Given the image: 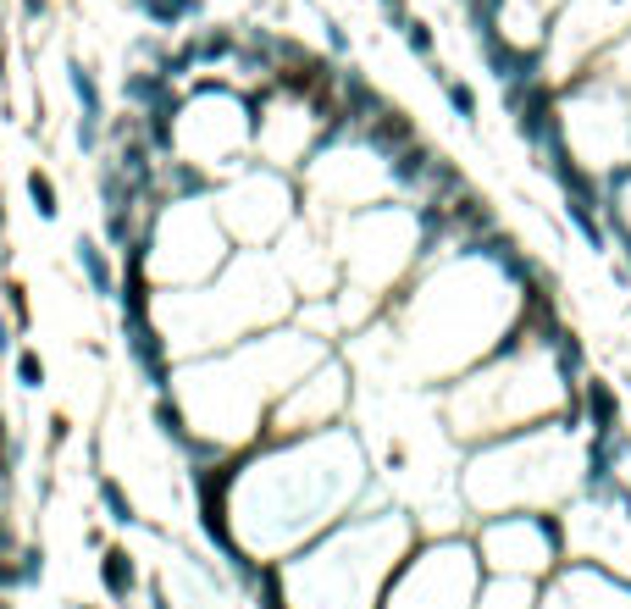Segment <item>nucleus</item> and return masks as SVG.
Segmentation results:
<instances>
[{
	"label": "nucleus",
	"mask_w": 631,
	"mask_h": 609,
	"mask_svg": "<svg viewBox=\"0 0 631 609\" xmlns=\"http://www.w3.org/2000/svg\"><path fill=\"white\" fill-rule=\"evenodd\" d=\"M416 521L405 510H355L310 538L294 560H272L294 609H377L388 576L416 549Z\"/></svg>",
	"instance_id": "f257e3e1"
},
{
	"label": "nucleus",
	"mask_w": 631,
	"mask_h": 609,
	"mask_svg": "<svg viewBox=\"0 0 631 609\" xmlns=\"http://www.w3.org/2000/svg\"><path fill=\"white\" fill-rule=\"evenodd\" d=\"M482 587V560L465 538H416V549L388 576L377 609H471Z\"/></svg>",
	"instance_id": "f03ea898"
},
{
	"label": "nucleus",
	"mask_w": 631,
	"mask_h": 609,
	"mask_svg": "<svg viewBox=\"0 0 631 609\" xmlns=\"http://www.w3.org/2000/svg\"><path fill=\"white\" fill-rule=\"evenodd\" d=\"M477 560L493 576H526L543 582L554 565L571 560L565 543V510H504V515H482L477 526Z\"/></svg>",
	"instance_id": "7ed1b4c3"
},
{
	"label": "nucleus",
	"mask_w": 631,
	"mask_h": 609,
	"mask_svg": "<svg viewBox=\"0 0 631 609\" xmlns=\"http://www.w3.org/2000/svg\"><path fill=\"white\" fill-rule=\"evenodd\" d=\"M344 410H349V366L338 355H327V360H316V366H310V377H299V383L277 399V410L266 416L261 443H283V438H310V432H327V427H338V416H344Z\"/></svg>",
	"instance_id": "20e7f679"
},
{
	"label": "nucleus",
	"mask_w": 631,
	"mask_h": 609,
	"mask_svg": "<svg viewBox=\"0 0 631 609\" xmlns=\"http://www.w3.org/2000/svg\"><path fill=\"white\" fill-rule=\"evenodd\" d=\"M537 609H631V576L565 560L537 582Z\"/></svg>",
	"instance_id": "39448f33"
},
{
	"label": "nucleus",
	"mask_w": 631,
	"mask_h": 609,
	"mask_svg": "<svg viewBox=\"0 0 631 609\" xmlns=\"http://www.w3.org/2000/svg\"><path fill=\"white\" fill-rule=\"evenodd\" d=\"M576 416H582V427L593 432V438H609V432H626V421H620V394L604 383V377H582L571 394Z\"/></svg>",
	"instance_id": "423d86ee"
},
{
	"label": "nucleus",
	"mask_w": 631,
	"mask_h": 609,
	"mask_svg": "<svg viewBox=\"0 0 631 609\" xmlns=\"http://www.w3.org/2000/svg\"><path fill=\"white\" fill-rule=\"evenodd\" d=\"M100 587H106L111 604H128V598L139 593V560H133L122 543H106V549H100Z\"/></svg>",
	"instance_id": "0eeeda50"
},
{
	"label": "nucleus",
	"mask_w": 631,
	"mask_h": 609,
	"mask_svg": "<svg viewBox=\"0 0 631 609\" xmlns=\"http://www.w3.org/2000/svg\"><path fill=\"white\" fill-rule=\"evenodd\" d=\"M72 261H78V272H84L89 294H100V299L117 294V266H111V255L100 250L89 233H78V244H72Z\"/></svg>",
	"instance_id": "6e6552de"
},
{
	"label": "nucleus",
	"mask_w": 631,
	"mask_h": 609,
	"mask_svg": "<svg viewBox=\"0 0 631 609\" xmlns=\"http://www.w3.org/2000/svg\"><path fill=\"white\" fill-rule=\"evenodd\" d=\"M477 604L482 609H537V582H526V576H488L477 587Z\"/></svg>",
	"instance_id": "1a4fd4ad"
},
{
	"label": "nucleus",
	"mask_w": 631,
	"mask_h": 609,
	"mask_svg": "<svg viewBox=\"0 0 631 609\" xmlns=\"http://www.w3.org/2000/svg\"><path fill=\"white\" fill-rule=\"evenodd\" d=\"M560 205H565V222H571V233L593 255H609V250H615V239H609V222H604V211H598V205H587V200H560Z\"/></svg>",
	"instance_id": "9d476101"
},
{
	"label": "nucleus",
	"mask_w": 631,
	"mask_h": 609,
	"mask_svg": "<svg viewBox=\"0 0 631 609\" xmlns=\"http://www.w3.org/2000/svg\"><path fill=\"white\" fill-rule=\"evenodd\" d=\"M604 222L609 233H631V161L604 172Z\"/></svg>",
	"instance_id": "9b49d317"
},
{
	"label": "nucleus",
	"mask_w": 631,
	"mask_h": 609,
	"mask_svg": "<svg viewBox=\"0 0 631 609\" xmlns=\"http://www.w3.org/2000/svg\"><path fill=\"white\" fill-rule=\"evenodd\" d=\"M432 78H438V89H443V100H449V111L465 122V128H477V89L471 84H460L454 72H443L438 61H432Z\"/></svg>",
	"instance_id": "f8f14e48"
},
{
	"label": "nucleus",
	"mask_w": 631,
	"mask_h": 609,
	"mask_svg": "<svg viewBox=\"0 0 631 609\" xmlns=\"http://www.w3.org/2000/svg\"><path fill=\"white\" fill-rule=\"evenodd\" d=\"M23 189H28V205H34V216L39 222H56L61 216V194H56V178H50L45 167H34L23 178Z\"/></svg>",
	"instance_id": "ddd939ff"
},
{
	"label": "nucleus",
	"mask_w": 631,
	"mask_h": 609,
	"mask_svg": "<svg viewBox=\"0 0 631 609\" xmlns=\"http://www.w3.org/2000/svg\"><path fill=\"white\" fill-rule=\"evenodd\" d=\"M67 84H72V95H78V111H84V117L106 122V100H100V84H95V72H89L84 61H67Z\"/></svg>",
	"instance_id": "4468645a"
},
{
	"label": "nucleus",
	"mask_w": 631,
	"mask_h": 609,
	"mask_svg": "<svg viewBox=\"0 0 631 609\" xmlns=\"http://www.w3.org/2000/svg\"><path fill=\"white\" fill-rule=\"evenodd\" d=\"M95 488H100V504H106V515H111L117 526H139V521H144V515H139V504L128 499V488H122L117 477H100Z\"/></svg>",
	"instance_id": "2eb2a0df"
},
{
	"label": "nucleus",
	"mask_w": 631,
	"mask_h": 609,
	"mask_svg": "<svg viewBox=\"0 0 631 609\" xmlns=\"http://www.w3.org/2000/svg\"><path fill=\"white\" fill-rule=\"evenodd\" d=\"M133 6H139L155 28H178V23H189V17L200 12V0H133Z\"/></svg>",
	"instance_id": "dca6fc26"
},
{
	"label": "nucleus",
	"mask_w": 631,
	"mask_h": 609,
	"mask_svg": "<svg viewBox=\"0 0 631 609\" xmlns=\"http://www.w3.org/2000/svg\"><path fill=\"white\" fill-rule=\"evenodd\" d=\"M399 34H405V45H410V56H421V61H432V50H438V39H432V28L427 23H416V17H410L405 28H399Z\"/></svg>",
	"instance_id": "f3484780"
},
{
	"label": "nucleus",
	"mask_w": 631,
	"mask_h": 609,
	"mask_svg": "<svg viewBox=\"0 0 631 609\" xmlns=\"http://www.w3.org/2000/svg\"><path fill=\"white\" fill-rule=\"evenodd\" d=\"M17 383L45 388V360H39V349H17Z\"/></svg>",
	"instance_id": "a211bd4d"
},
{
	"label": "nucleus",
	"mask_w": 631,
	"mask_h": 609,
	"mask_svg": "<svg viewBox=\"0 0 631 609\" xmlns=\"http://www.w3.org/2000/svg\"><path fill=\"white\" fill-rule=\"evenodd\" d=\"M17 571H23V587H34L45 576V554L39 549H17Z\"/></svg>",
	"instance_id": "6ab92c4d"
},
{
	"label": "nucleus",
	"mask_w": 631,
	"mask_h": 609,
	"mask_svg": "<svg viewBox=\"0 0 631 609\" xmlns=\"http://www.w3.org/2000/svg\"><path fill=\"white\" fill-rule=\"evenodd\" d=\"M6 305H12V322L28 327V299H23V288H17V283H6Z\"/></svg>",
	"instance_id": "aec40b11"
},
{
	"label": "nucleus",
	"mask_w": 631,
	"mask_h": 609,
	"mask_svg": "<svg viewBox=\"0 0 631 609\" xmlns=\"http://www.w3.org/2000/svg\"><path fill=\"white\" fill-rule=\"evenodd\" d=\"M382 17H388L393 28H405L410 23V12H405V0H382Z\"/></svg>",
	"instance_id": "412c9836"
},
{
	"label": "nucleus",
	"mask_w": 631,
	"mask_h": 609,
	"mask_svg": "<svg viewBox=\"0 0 631 609\" xmlns=\"http://www.w3.org/2000/svg\"><path fill=\"white\" fill-rule=\"evenodd\" d=\"M327 45H333V50H338V56H344V50H349V34H344V28H338V23H333V17H327Z\"/></svg>",
	"instance_id": "4be33fe9"
},
{
	"label": "nucleus",
	"mask_w": 631,
	"mask_h": 609,
	"mask_svg": "<svg viewBox=\"0 0 631 609\" xmlns=\"http://www.w3.org/2000/svg\"><path fill=\"white\" fill-rule=\"evenodd\" d=\"M0 460H17V449H12V427H6V416H0Z\"/></svg>",
	"instance_id": "5701e85b"
},
{
	"label": "nucleus",
	"mask_w": 631,
	"mask_h": 609,
	"mask_svg": "<svg viewBox=\"0 0 631 609\" xmlns=\"http://www.w3.org/2000/svg\"><path fill=\"white\" fill-rule=\"evenodd\" d=\"M23 6H28V12H34V17H39V12H45V0H23Z\"/></svg>",
	"instance_id": "b1692460"
},
{
	"label": "nucleus",
	"mask_w": 631,
	"mask_h": 609,
	"mask_svg": "<svg viewBox=\"0 0 631 609\" xmlns=\"http://www.w3.org/2000/svg\"><path fill=\"white\" fill-rule=\"evenodd\" d=\"M0 609H12V604H6V598H0Z\"/></svg>",
	"instance_id": "393cba45"
},
{
	"label": "nucleus",
	"mask_w": 631,
	"mask_h": 609,
	"mask_svg": "<svg viewBox=\"0 0 631 609\" xmlns=\"http://www.w3.org/2000/svg\"><path fill=\"white\" fill-rule=\"evenodd\" d=\"M78 609H89V604H78Z\"/></svg>",
	"instance_id": "a878e982"
}]
</instances>
